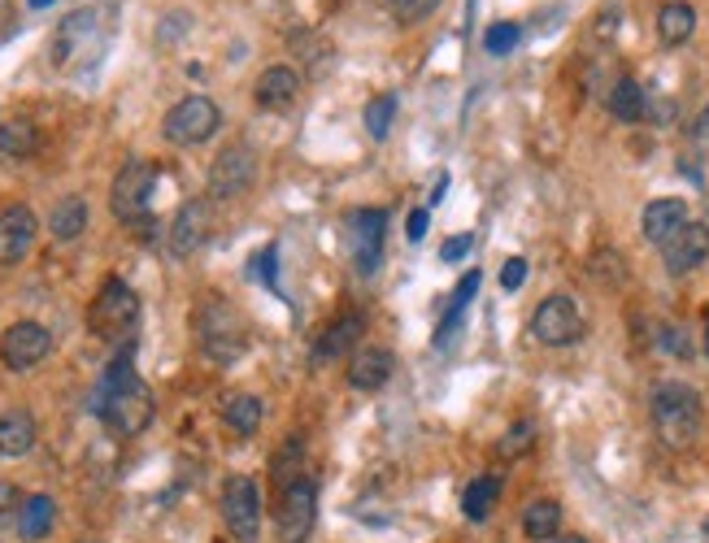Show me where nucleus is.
<instances>
[{"mask_svg":"<svg viewBox=\"0 0 709 543\" xmlns=\"http://www.w3.org/2000/svg\"><path fill=\"white\" fill-rule=\"evenodd\" d=\"M97 413H101V422L113 431V435H140V431H149L152 413H157V404H152V392L140 383V374L131 370V356H118L113 365H109V374H104L101 392H97V404H92Z\"/></svg>","mask_w":709,"mask_h":543,"instance_id":"1","label":"nucleus"},{"mask_svg":"<svg viewBox=\"0 0 709 543\" xmlns=\"http://www.w3.org/2000/svg\"><path fill=\"white\" fill-rule=\"evenodd\" d=\"M653 426L666 448H692L701 435V395L688 383H658L653 388Z\"/></svg>","mask_w":709,"mask_h":543,"instance_id":"2","label":"nucleus"},{"mask_svg":"<svg viewBox=\"0 0 709 543\" xmlns=\"http://www.w3.org/2000/svg\"><path fill=\"white\" fill-rule=\"evenodd\" d=\"M197 344L209 361H236L249 344V326L240 318V309H231L227 300L209 296L197 309Z\"/></svg>","mask_w":709,"mask_h":543,"instance_id":"3","label":"nucleus"},{"mask_svg":"<svg viewBox=\"0 0 709 543\" xmlns=\"http://www.w3.org/2000/svg\"><path fill=\"white\" fill-rule=\"evenodd\" d=\"M136 318H140L136 292H131L122 279H104L97 300H92V309H88V326H92L101 340H118V335H127V331L136 326Z\"/></svg>","mask_w":709,"mask_h":543,"instance_id":"4","label":"nucleus"},{"mask_svg":"<svg viewBox=\"0 0 709 543\" xmlns=\"http://www.w3.org/2000/svg\"><path fill=\"white\" fill-rule=\"evenodd\" d=\"M222 127V113H218V104L209 97H188L179 100L170 113H166V122H161V135L170 140V144H179V149H197L204 144L213 131Z\"/></svg>","mask_w":709,"mask_h":543,"instance_id":"5","label":"nucleus"},{"mask_svg":"<svg viewBox=\"0 0 709 543\" xmlns=\"http://www.w3.org/2000/svg\"><path fill=\"white\" fill-rule=\"evenodd\" d=\"M152 188H157V165L149 161H127L113 179V192H109V209L118 222H144L152 204Z\"/></svg>","mask_w":709,"mask_h":543,"instance_id":"6","label":"nucleus"},{"mask_svg":"<svg viewBox=\"0 0 709 543\" xmlns=\"http://www.w3.org/2000/svg\"><path fill=\"white\" fill-rule=\"evenodd\" d=\"M222 522L236 543H257L261 535V492L249 474H236L222 487Z\"/></svg>","mask_w":709,"mask_h":543,"instance_id":"7","label":"nucleus"},{"mask_svg":"<svg viewBox=\"0 0 709 543\" xmlns=\"http://www.w3.org/2000/svg\"><path fill=\"white\" fill-rule=\"evenodd\" d=\"M531 335L545 348H566L583 340V313L570 296H549L531 313Z\"/></svg>","mask_w":709,"mask_h":543,"instance_id":"8","label":"nucleus"},{"mask_svg":"<svg viewBox=\"0 0 709 543\" xmlns=\"http://www.w3.org/2000/svg\"><path fill=\"white\" fill-rule=\"evenodd\" d=\"M257 179V152L249 144H231L218 152L209 165V200H236L253 188Z\"/></svg>","mask_w":709,"mask_h":543,"instance_id":"9","label":"nucleus"},{"mask_svg":"<svg viewBox=\"0 0 709 543\" xmlns=\"http://www.w3.org/2000/svg\"><path fill=\"white\" fill-rule=\"evenodd\" d=\"M279 543H304L313 522H318V487L313 479H297L292 487H283V500H279Z\"/></svg>","mask_w":709,"mask_h":543,"instance_id":"10","label":"nucleus"},{"mask_svg":"<svg viewBox=\"0 0 709 543\" xmlns=\"http://www.w3.org/2000/svg\"><path fill=\"white\" fill-rule=\"evenodd\" d=\"M383 231H388V213L383 209H357V213H349V252H353L357 274H375L379 270Z\"/></svg>","mask_w":709,"mask_h":543,"instance_id":"11","label":"nucleus"},{"mask_svg":"<svg viewBox=\"0 0 709 543\" xmlns=\"http://www.w3.org/2000/svg\"><path fill=\"white\" fill-rule=\"evenodd\" d=\"M52 352V335L40 322H13L4 335H0V361L9 370H31L40 365Z\"/></svg>","mask_w":709,"mask_h":543,"instance_id":"12","label":"nucleus"},{"mask_svg":"<svg viewBox=\"0 0 709 543\" xmlns=\"http://www.w3.org/2000/svg\"><path fill=\"white\" fill-rule=\"evenodd\" d=\"M36 231L40 222L27 204H4L0 209V265H18L36 244Z\"/></svg>","mask_w":709,"mask_h":543,"instance_id":"13","label":"nucleus"},{"mask_svg":"<svg viewBox=\"0 0 709 543\" xmlns=\"http://www.w3.org/2000/svg\"><path fill=\"white\" fill-rule=\"evenodd\" d=\"M661 261H666V270L679 279V274H692V270H701L709 261V227L701 222H688L675 240H666L661 244Z\"/></svg>","mask_w":709,"mask_h":543,"instance_id":"14","label":"nucleus"},{"mask_svg":"<svg viewBox=\"0 0 709 543\" xmlns=\"http://www.w3.org/2000/svg\"><path fill=\"white\" fill-rule=\"evenodd\" d=\"M209 231H213V209H209V200H188V204L174 213V222H170V252H174V257H192V252L209 240Z\"/></svg>","mask_w":709,"mask_h":543,"instance_id":"15","label":"nucleus"},{"mask_svg":"<svg viewBox=\"0 0 709 543\" xmlns=\"http://www.w3.org/2000/svg\"><path fill=\"white\" fill-rule=\"evenodd\" d=\"M397 370V356L379 344H361L349 356V388L353 392H379Z\"/></svg>","mask_w":709,"mask_h":543,"instance_id":"16","label":"nucleus"},{"mask_svg":"<svg viewBox=\"0 0 709 543\" xmlns=\"http://www.w3.org/2000/svg\"><path fill=\"white\" fill-rule=\"evenodd\" d=\"M688 227V204L675 197H661L653 200L649 209H645V218H640V231H645V240L649 244H666V240H675L679 231Z\"/></svg>","mask_w":709,"mask_h":543,"instance_id":"17","label":"nucleus"},{"mask_svg":"<svg viewBox=\"0 0 709 543\" xmlns=\"http://www.w3.org/2000/svg\"><path fill=\"white\" fill-rule=\"evenodd\" d=\"M257 104L261 109H292L297 97H301V79H297V70H288V66H270L261 79H257Z\"/></svg>","mask_w":709,"mask_h":543,"instance_id":"18","label":"nucleus"},{"mask_svg":"<svg viewBox=\"0 0 709 543\" xmlns=\"http://www.w3.org/2000/svg\"><path fill=\"white\" fill-rule=\"evenodd\" d=\"M361 331H366V318H361V313L336 318V322L322 331V340H318V361H336V356H344V352H357Z\"/></svg>","mask_w":709,"mask_h":543,"instance_id":"19","label":"nucleus"},{"mask_svg":"<svg viewBox=\"0 0 709 543\" xmlns=\"http://www.w3.org/2000/svg\"><path fill=\"white\" fill-rule=\"evenodd\" d=\"M692 31H697V9H692V4H683V0H670V4H661L658 40L666 44V49H679V44H688V40H692Z\"/></svg>","mask_w":709,"mask_h":543,"instance_id":"20","label":"nucleus"},{"mask_svg":"<svg viewBox=\"0 0 709 543\" xmlns=\"http://www.w3.org/2000/svg\"><path fill=\"white\" fill-rule=\"evenodd\" d=\"M36 448V418L27 409H9L0 418V456H27Z\"/></svg>","mask_w":709,"mask_h":543,"instance_id":"21","label":"nucleus"},{"mask_svg":"<svg viewBox=\"0 0 709 543\" xmlns=\"http://www.w3.org/2000/svg\"><path fill=\"white\" fill-rule=\"evenodd\" d=\"M49 231H52V240H61V244L79 240V235L88 231V200L83 197L57 200V209L49 213Z\"/></svg>","mask_w":709,"mask_h":543,"instance_id":"22","label":"nucleus"},{"mask_svg":"<svg viewBox=\"0 0 709 543\" xmlns=\"http://www.w3.org/2000/svg\"><path fill=\"white\" fill-rule=\"evenodd\" d=\"M52 522H57L52 495H27V504H22V513H18V535L27 543L44 540L52 531Z\"/></svg>","mask_w":709,"mask_h":543,"instance_id":"23","label":"nucleus"},{"mask_svg":"<svg viewBox=\"0 0 709 543\" xmlns=\"http://www.w3.org/2000/svg\"><path fill=\"white\" fill-rule=\"evenodd\" d=\"M497 500H501V479L497 474H479L466 495H461V513L470 517V522H488L492 517V509H497Z\"/></svg>","mask_w":709,"mask_h":543,"instance_id":"24","label":"nucleus"},{"mask_svg":"<svg viewBox=\"0 0 709 543\" xmlns=\"http://www.w3.org/2000/svg\"><path fill=\"white\" fill-rule=\"evenodd\" d=\"M561 531V504L558 500H536V504H527V513H522V535L536 543H549L558 540Z\"/></svg>","mask_w":709,"mask_h":543,"instance_id":"25","label":"nucleus"},{"mask_svg":"<svg viewBox=\"0 0 709 543\" xmlns=\"http://www.w3.org/2000/svg\"><path fill=\"white\" fill-rule=\"evenodd\" d=\"M97 31V13H70L66 22H61V31H57V44H52V52H57V61H70V52L79 49L83 52V44H88V36Z\"/></svg>","mask_w":709,"mask_h":543,"instance_id":"26","label":"nucleus"},{"mask_svg":"<svg viewBox=\"0 0 709 543\" xmlns=\"http://www.w3.org/2000/svg\"><path fill=\"white\" fill-rule=\"evenodd\" d=\"M40 149V135L31 122H4L0 127V161H27Z\"/></svg>","mask_w":709,"mask_h":543,"instance_id":"27","label":"nucleus"},{"mask_svg":"<svg viewBox=\"0 0 709 543\" xmlns=\"http://www.w3.org/2000/svg\"><path fill=\"white\" fill-rule=\"evenodd\" d=\"M609 113H613L618 122H640V118H645V92H640L636 79H618V83L609 88Z\"/></svg>","mask_w":709,"mask_h":543,"instance_id":"28","label":"nucleus"},{"mask_svg":"<svg viewBox=\"0 0 709 543\" xmlns=\"http://www.w3.org/2000/svg\"><path fill=\"white\" fill-rule=\"evenodd\" d=\"M222 422L236 435H257V426H261V400L257 395H231L222 404Z\"/></svg>","mask_w":709,"mask_h":543,"instance_id":"29","label":"nucleus"},{"mask_svg":"<svg viewBox=\"0 0 709 543\" xmlns=\"http://www.w3.org/2000/svg\"><path fill=\"white\" fill-rule=\"evenodd\" d=\"M479 270H470V274H461V283H457V292H453V304H449V318L440 322V331H436V348H445L449 340H453V331H457V322H461V313H466V304H470V296L479 292Z\"/></svg>","mask_w":709,"mask_h":543,"instance_id":"30","label":"nucleus"},{"mask_svg":"<svg viewBox=\"0 0 709 543\" xmlns=\"http://www.w3.org/2000/svg\"><path fill=\"white\" fill-rule=\"evenodd\" d=\"M301 461H304V444L292 435L288 444L279 448V456H274V483H279V492H283V487H292L297 479H304Z\"/></svg>","mask_w":709,"mask_h":543,"instance_id":"31","label":"nucleus"},{"mask_svg":"<svg viewBox=\"0 0 709 543\" xmlns=\"http://www.w3.org/2000/svg\"><path fill=\"white\" fill-rule=\"evenodd\" d=\"M392 118H397V97H392V92L370 100V104H366V131H370V140H388Z\"/></svg>","mask_w":709,"mask_h":543,"instance_id":"32","label":"nucleus"},{"mask_svg":"<svg viewBox=\"0 0 709 543\" xmlns=\"http://www.w3.org/2000/svg\"><path fill=\"white\" fill-rule=\"evenodd\" d=\"M522 40V27L518 22H497V27H488V36H483V49L492 52V57H506L513 44Z\"/></svg>","mask_w":709,"mask_h":543,"instance_id":"33","label":"nucleus"},{"mask_svg":"<svg viewBox=\"0 0 709 543\" xmlns=\"http://www.w3.org/2000/svg\"><path fill=\"white\" fill-rule=\"evenodd\" d=\"M531 444H536V426H531V422H518V426L509 431L506 440H501V448H497V452H501V456H509V461H513V456H522V452H531Z\"/></svg>","mask_w":709,"mask_h":543,"instance_id":"34","label":"nucleus"},{"mask_svg":"<svg viewBox=\"0 0 709 543\" xmlns=\"http://www.w3.org/2000/svg\"><path fill=\"white\" fill-rule=\"evenodd\" d=\"M436 4H440V0H388V9H392L397 22H418V18H427Z\"/></svg>","mask_w":709,"mask_h":543,"instance_id":"35","label":"nucleus"},{"mask_svg":"<svg viewBox=\"0 0 709 543\" xmlns=\"http://www.w3.org/2000/svg\"><path fill=\"white\" fill-rule=\"evenodd\" d=\"M22 504H27V500H22V492H18L13 483H0V526L13 522V517L22 513Z\"/></svg>","mask_w":709,"mask_h":543,"instance_id":"36","label":"nucleus"},{"mask_svg":"<svg viewBox=\"0 0 709 543\" xmlns=\"http://www.w3.org/2000/svg\"><path fill=\"white\" fill-rule=\"evenodd\" d=\"M522 283H527V261H522V257H509L506 270H501V288H506V292H518Z\"/></svg>","mask_w":709,"mask_h":543,"instance_id":"37","label":"nucleus"},{"mask_svg":"<svg viewBox=\"0 0 709 543\" xmlns=\"http://www.w3.org/2000/svg\"><path fill=\"white\" fill-rule=\"evenodd\" d=\"M470 248H475V235H453V240H445V244H440V261L457 265V261H461Z\"/></svg>","mask_w":709,"mask_h":543,"instance_id":"38","label":"nucleus"},{"mask_svg":"<svg viewBox=\"0 0 709 543\" xmlns=\"http://www.w3.org/2000/svg\"><path fill=\"white\" fill-rule=\"evenodd\" d=\"M661 344L670 348L675 356H688V352H692V348H688V335H683L679 326H666V331H661Z\"/></svg>","mask_w":709,"mask_h":543,"instance_id":"39","label":"nucleus"},{"mask_svg":"<svg viewBox=\"0 0 709 543\" xmlns=\"http://www.w3.org/2000/svg\"><path fill=\"white\" fill-rule=\"evenodd\" d=\"M692 144L701 157H709V104L701 109V118H697V127H692Z\"/></svg>","mask_w":709,"mask_h":543,"instance_id":"40","label":"nucleus"},{"mask_svg":"<svg viewBox=\"0 0 709 543\" xmlns=\"http://www.w3.org/2000/svg\"><path fill=\"white\" fill-rule=\"evenodd\" d=\"M422 235H427V209H413L409 213V240L422 244Z\"/></svg>","mask_w":709,"mask_h":543,"instance_id":"41","label":"nucleus"},{"mask_svg":"<svg viewBox=\"0 0 709 543\" xmlns=\"http://www.w3.org/2000/svg\"><path fill=\"white\" fill-rule=\"evenodd\" d=\"M445 192H449V174H440V183L431 188V204H440V200H445Z\"/></svg>","mask_w":709,"mask_h":543,"instance_id":"42","label":"nucleus"},{"mask_svg":"<svg viewBox=\"0 0 709 543\" xmlns=\"http://www.w3.org/2000/svg\"><path fill=\"white\" fill-rule=\"evenodd\" d=\"M52 0H31V9H49Z\"/></svg>","mask_w":709,"mask_h":543,"instance_id":"43","label":"nucleus"},{"mask_svg":"<svg viewBox=\"0 0 709 543\" xmlns=\"http://www.w3.org/2000/svg\"><path fill=\"white\" fill-rule=\"evenodd\" d=\"M553 543H583L579 535H566V540H553Z\"/></svg>","mask_w":709,"mask_h":543,"instance_id":"44","label":"nucleus"},{"mask_svg":"<svg viewBox=\"0 0 709 543\" xmlns=\"http://www.w3.org/2000/svg\"><path fill=\"white\" fill-rule=\"evenodd\" d=\"M706 352H709V331H706Z\"/></svg>","mask_w":709,"mask_h":543,"instance_id":"45","label":"nucleus"},{"mask_svg":"<svg viewBox=\"0 0 709 543\" xmlns=\"http://www.w3.org/2000/svg\"><path fill=\"white\" fill-rule=\"evenodd\" d=\"M706 535H709V517H706Z\"/></svg>","mask_w":709,"mask_h":543,"instance_id":"46","label":"nucleus"}]
</instances>
